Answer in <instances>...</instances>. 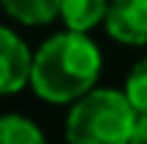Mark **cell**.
<instances>
[{
	"instance_id": "cell-8",
	"label": "cell",
	"mask_w": 147,
	"mask_h": 144,
	"mask_svg": "<svg viewBox=\"0 0 147 144\" xmlns=\"http://www.w3.org/2000/svg\"><path fill=\"white\" fill-rule=\"evenodd\" d=\"M125 93L136 113H147V57H142L125 79Z\"/></svg>"
},
{
	"instance_id": "cell-2",
	"label": "cell",
	"mask_w": 147,
	"mask_h": 144,
	"mask_svg": "<svg viewBox=\"0 0 147 144\" xmlns=\"http://www.w3.org/2000/svg\"><path fill=\"white\" fill-rule=\"evenodd\" d=\"M139 113L125 90L93 88L65 119V144H130Z\"/></svg>"
},
{
	"instance_id": "cell-9",
	"label": "cell",
	"mask_w": 147,
	"mask_h": 144,
	"mask_svg": "<svg viewBox=\"0 0 147 144\" xmlns=\"http://www.w3.org/2000/svg\"><path fill=\"white\" fill-rule=\"evenodd\" d=\"M130 144H147V113H139L133 136H130Z\"/></svg>"
},
{
	"instance_id": "cell-4",
	"label": "cell",
	"mask_w": 147,
	"mask_h": 144,
	"mask_svg": "<svg viewBox=\"0 0 147 144\" xmlns=\"http://www.w3.org/2000/svg\"><path fill=\"white\" fill-rule=\"evenodd\" d=\"M105 31L122 45H147V0H110Z\"/></svg>"
},
{
	"instance_id": "cell-1",
	"label": "cell",
	"mask_w": 147,
	"mask_h": 144,
	"mask_svg": "<svg viewBox=\"0 0 147 144\" xmlns=\"http://www.w3.org/2000/svg\"><path fill=\"white\" fill-rule=\"evenodd\" d=\"M102 73V51L82 31H59L34 51L31 90L48 105H74L91 93Z\"/></svg>"
},
{
	"instance_id": "cell-5",
	"label": "cell",
	"mask_w": 147,
	"mask_h": 144,
	"mask_svg": "<svg viewBox=\"0 0 147 144\" xmlns=\"http://www.w3.org/2000/svg\"><path fill=\"white\" fill-rule=\"evenodd\" d=\"M108 6H110V0H62L59 17H62V23H65L68 31L88 34L99 23H105Z\"/></svg>"
},
{
	"instance_id": "cell-7",
	"label": "cell",
	"mask_w": 147,
	"mask_h": 144,
	"mask_svg": "<svg viewBox=\"0 0 147 144\" xmlns=\"http://www.w3.org/2000/svg\"><path fill=\"white\" fill-rule=\"evenodd\" d=\"M0 144H45L42 130L20 113L0 116Z\"/></svg>"
},
{
	"instance_id": "cell-6",
	"label": "cell",
	"mask_w": 147,
	"mask_h": 144,
	"mask_svg": "<svg viewBox=\"0 0 147 144\" xmlns=\"http://www.w3.org/2000/svg\"><path fill=\"white\" fill-rule=\"evenodd\" d=\"M0 6L20 26H48L59 17L62 0H0Z\"/></svg>"
},
{
	"instance_id": "cell-3",
	"label": "cell",
	"mask_w": 147,
	"mask_h": 144,
	"mask_svg": "<svg viewBox=\"0 0 147 144\" xmlns=\"http://www.w3.org/2000/svg\"><path fill=\"white\" fill-rule=\"evenodd\" d=\"M31 62L34 54L23 42V37L6 26H0V96L20 93L31 85Z\"/></svg>"
}]
</instances>
